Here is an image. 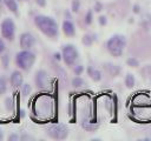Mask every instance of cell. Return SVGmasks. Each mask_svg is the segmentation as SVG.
Wrapping results in <instances>:
<instances>
[{"mask_svg":"<svg viewBox=\"0 0 151 141\" xmlns=\"http://www.w3.org/2000/svg\"><path fill=\"white\" fill-rule=\"evenodd\" d=\"M34 25L37 26V28L47 38L50 39H55L59 34V27L57 21L48 15H44V14H37L33 19Z\"/></svg>","mask_w":151,"mask_h":141,"instance_id":"6da1fadb","label":"cell"},{"mask_svg":"<svg viewBox=\"0 0 151 141\" xmlns=\"http://www.w3.org/2000/svg\"><path fill=\"white\" fill-rule=\"evenodd\" d=\"M125 46H126V38L123 34H113L106 41V49L114 58H119L123 55Z\"/></svg>","mask_w":151,"mask_h":141,"instance_id":"7a4b0ae2","label":"cell"},{"mask_svg":"<svg viewBox=\"0 0 151 141\" xmlns=\"http://www.w3.org/2000/svg\"><path fill=\"white\" fill-rule=\"evenodd\" d=\"M35 62V54L31 49H21L15 55V65L24 72H28Z\"/></svg>","mask_w":151,"mask_h":141,"instance_id":"3957f363","label":"cell"},{"mask_svg":"<svg viewBox=\"0 0 151 141\" xmlns=\"http://www.w3.org/2000/svg\"><path fill=\"white\" fill-rule=\"evenodd\" d=\"M46 134L54 140H65L68 136V128L63 123H53L47 127Z\"/></svg>","mask_w":151,"mask_h":141,"instance_id":"277c9868","label":"cell"},{"mask_svg":"<svg viewBox=\"0 0 151 141\" xmlns=\"http://www.w3.org/2000/svg\"><path fill=\"white\" fill-rule=\"evenodd\" d=\"M78 56H79V52L73 45L68 43V45L63 46L61 58L66 66H73L76 63V61L78 60Z\"/></svg>","mask_w":151,"mask_h":141,"instance_id":"5b68a950","label":"cell"},{"mask_svg":"<svg viewBox=\"0 0 151 141\" xmlns=\"http://www.w3.org/2000/svg\"><path fill=\"white\" fill-rule=\"evenodd\" d=\"M0 31H1V35L4 39H6L8 41H13L14 36H15V24H14L13 19L12 18H5L1 21Z\"/></svg>","mask_w":151,"mask_h":141,"instance_id":"8992f818","label":"cell"},{"mask_svg":"<svg viewBox=\"0 0 151 141\" xmlns=\"http://www.w3.org/2000/svg\"><path fill=\"white\" fill-rule=\"evenodd\" d=\"M34 81H35L37 88H39V89H41V90H46V89L50 88V85H51L50 76H48L47 72L44 70V69L37 70L35 76H34Z\"/></svg>","mask_w":151,"mask_h":141,"instance_id":"52a82bcc","label":"cell"},{"mask_svg":"<svg viewBox=\"0 0 151 141\" xmlns=\"http://www.w3.org/2000/svg\"><path fill=\"white\" fill-rule=\"evenodd\" d=\"M19 45L21 49H31L35 45V38L29 32H24L20 34L19 38Z\"/></svg>","mask_w":151,"mask_h":141,"instance_id":"ba28073f","label":"cell"},{"mask_svg":"<svg viewBox=\"0 0 151 141\" xmlns=\"http://www.w3.org/2000/svg\"><path fill=\"white\" fill-rule=\"evenodd\" d=\"M9 82L12 85V87L18 88L24 83V75L20 70H13L11 76H9Z\"/></svg>","mask_w":151,"mask_h":141,"instance_id":"9c48e42d","label":"cell"},{"mask_svg":"<svg viewBox=\"0 0 151 141\" xmlns=\"http://www.w3.org/2000/svg\"><path fill=\"white\" fill-rule=\"evenodd\" d=\"M61 28H63V32L66 36H74L76 27H74V24L71 20H64L63 25H61Z\"/></svg>","mask_w":151,"mask_h":141,"instance_id":"30bf717a","label":"cell"},{"mask_svg":"<svg viewBox=\"0 0 151 141\" xmlns=\"http://www.w3.org/2000/svg\"><path fill=\"white\" fill-rule=\"evenodd\" d=\"M86 72H87V75L94 81V82H98L101 80V72L97 68H94L93 66H88L86 68Z\"/></svg>","mask_w":151,"mask_h":141,"instance_id":"8fae6325","label":"cell"},{"mask_svg":"<svg viewBox=\"0 0 151 141\" xmlns=\"http://www.w3.org/2000/svg\"><path fill=\"white\" fill-rule=\"evenodd\" d=\"M2 2H4V5L7 7V9L9 12H12L15 15L19 14V6H18L17 0H2Z\"/></svg>","mask_w":151,"mask_h":141,"instance_id":"7c38bea8","label":"cell"},{"mask_svg":"<svg viewBox=\"0 0 151 141\" xmlns=\"http://www.w3.org/2000/svg\"><path fill=\"white\" fill-rule=\"evenodd\" d=\"M81 127L85 130H87V132H93V130H96L99 127V125L98 123H94V122H91L88 120H83L81 121Z\"/></svg>","mask_w":151,"mask_h":141,"instance_id":"4fadbf2b","label":"cell"},{"mask_svg":"<svg viewBox=\"0 0 151 141\" xmlns=\"http://www.w3.org/2000/svg\"><path fill=\"white\" fill-rule=\"evenodd\" d=\"M105 69L109 72L110 75L112 76H117L119 73H120V67L117 66V65H112V63H107L105 65Z\"/></svg>","mask_w":151,"mask_h":141,"instance_id":"5bb4252c","label":"cell"},{"mask_svg":"<svg viewBox=\"0 0 151 141\" xmlns=\"http://www.w3.org/2000/svg\"><path fill=\"white\" fill-rule=\"evenodd\" d=\"M96 40H97V38H96L94 34H85V35L81 38V42H83V45H85V46H91Z\"/></svg>","mask_w":151,"mask_h":141,"instance_id":"9a60e30c","label":"cell"},{"mask_svg":"<svg viewBox=\"0 0 151 141\" xmlns=\"http://www.w3.org/2000/svg\"><path fill=\"white\" fill-rule=\"evenodd\" d=\"M125 86L127 87V88H132L133 86H134V82H136V80H134V76H133V74H131V73H127L126 75H125Z\"/></svg>","mask_w":151,"mask_h":141,"instance_id":"2e32d148","label":"cell"},{"mask_svg":"<svg viewBox=\"0 0 151 141\" xmlns=\"http://www.w3.org/2000/svg\"><path fill=\"white\" fill-rule=\"evenodd\" d=\"M84 83H85V81H84L83 78H80L79 75H77L76 78L72 79V86H73L74 88H80V87L84 86Z\"/></svg>","mask_w":151,"mask_h":141,"instance_id":"e0dca14e","label":"cell"},{"mask_svg":"<svg viewBox=\"0 0 151 141\" xmlns=\"http://www.w3.org/2000/svg\"><path fill=\"white\" fill-rule=\"evenodd\" d=\"M1 65L4 67V69H8L9 67V55L7 53H2V56H1Z\"/></svg>","mask_w":151,"mask_h":141,"instance_id":"ac0fdd59","label":"cell"},{"mask_svg":"<svg viewBox=\"0 0 151 141\" xmlns=\"http://www.w3.org/2000/svg\"><path fill=\"white\" fill-rule=\"evenodd\" d=\"M5 108L8 112H12L13 110V108H14V101H13V99L11 96L6 98V100H5Z\"/></svg>","mask_w":151,"mask_h":141,"instance_id":"d6986e66","label":"cell"},{"mask_svg":"<svg viewBox=\"0 0 151 141\" xmlns=\"http://www.w3.org/2000/svg\"><path fill=\"white\" fill-rule=\"evenodd\" d=\"M20 87H21V94H22L24 96H27L28 94H31L32 87H31L29 83H22Z\"/></svg>","mask_w":151,"mask_h":141,"instance_id":"ffe728a7","label":"cell"},{"mask_svg":"<svg viewBox=\"0 0 151 141\" xmlns=\"http://www.w3.org/2000/svg\"><path fill=\"white\" fill-rule=\"evenodd\" d=\"M126 65H127V66H130V67L137 68V67L139 66V61H138V59H136V58L131 56V58H129V59L126 60Z\"/></svg>","mask_w":151,"mask_h":141,"instance_id":"44dd1931","label":"cell"},{"mask_svg":"<svg viewBox=\"0 0 151 141\" xmlns=\"http://www.w3.org/2000/svg\"><path fill=\"white\" fill-rule=\"evenodd\" d=\"M84 21L86 25H91L92 21H93V13L92 11H87L86 14H85V18H84Z\"/></svg>","mask_w":151,"mask_h":141,"instance_id":"7402d4cb","label":"cell"},{"mask_svg":"<svg viewBox=\"0 0 151 141\" xmlns=\"http://www.w3.org/2000/svg\"><path fill=\"white\" fill-rule=\"evenodd\" d=\"M7 89V81L4 76H0V94L5 93Z\"/></svg>","mask_w":151,"mask_h":141,"instance_id":"603a6c76","label":"cell"},{"mask_svg":"<svg viewBox=\"0 0 151 141\" xmlns=\"http://www.w3.org/2000/svg\"><path fill=\"white\" fill-rule=\"evenodd\" d=\"M79 9H80V2H79V0H73L72 1V5H71V11L73 13H78Z\"/></svg>","mask_w":151,"mask_h":141,"instance_id":"cb8c5ba5","label":"cell"},{"mask_svg":"<svg viewBox=\"0 0 151 141\" xmlns=\"http://www.w3.org/2000/svg\"><path fill=\"white\" fill-rule=\"evenodd\" d=\"M73 72L76 75H81V73L84 72V66L83 65H76L73 68Z\"/></svg>","mask_w":151,"mask_h":141,"instance_id":"d4e9b609","label":"cell"},{"mask_svg":"<svg viewBox=\"0 0 151 141\" xmlns=\"http://www.w3.org/2000/svg\"><path fill=\"white\" fill-rule=\"evenodd\" d=\"M7 140H8V141H18V140H20V135H18V134H15V133H12V134L8 135Z\"/></svg>","mask_w":151,"mask_h":141,"instance_id":"484cf974","label":"cell"},{"mask_svg":"<svg viewBox=\"0 0 151 141\" xmlns=\"http://www.w3.org/2000/svg\"><path fill=\"white\" fill-rule=\"evenodd\" d=\"M98 22H99L100 26H105V25L107 24V18H106L105 15H100V16L98 18Z\"/></svg>","mask_w":151,"mask_h":141,"instance_id":"4316f807","label":"cell"},{"mask_svg":"<svg viewBox=\"0 0 151 141\" xmlns=\"http://www.w3.org/2000/svg\"><path fill=\"white\" fill-rule=\"evenodd\" d=\"M101 9H103V4L97 1L94 4V12H101Z\"/></svg>","mask_w":151,"mask_h":141,"instance_id":"83f0119b","label":"cell"},{"mask_svg":"<svg viewBox=\"0 0 151 141\" xmlns=\"http://www.w3.org/2000/svg\"><path fill=\"white\" fill-rule=\"evenodd\" d=\"M5 49H6V45H5V41L2 40V38L0 36V55L5 52Z\"/></svg>","mask_w":151,"mask_h":141,"instance_id":"f1b7e54d","label":"cell"},{"mask_svg":"<svg viewBox=\"0 0 151 141\" xmlns=\"http://www.w3.org/2000/svg\"><path fill=\"white\" fill-rule=\"evenodd\" d=\"M132 12L134 13V14H138V13H140V6L139 5H133V7H132Z\"/></svg>","mask_w":151,"mask_h":141,"instance_id":"f546056e","label":"cell"},{"mask_svg":"<svg viewBox=\"0 0 151 141\" xmlns=\"http://www.w3.org/2000/svg\"><path fill=\"white\" fill-rule=\"evenodd\" d=\"M35 4L40 7H45L46 6V0H35Z\"/></svg>","mask_w":151,"mask_h":141,"instance_id":"4dcf8cb0","label":"cell"},{"mask_svg":"<svg viewBox=\"0 0 151 141\" xmlns=\"http://www.w3.org/2000/svg\"><path fill=\"white\" fill-rule=\"evenodd\" d=\"M53 56H54V59H55L57 61L63 60V58H61V53H59V52H55V53L53 54Z\"/></svg>","mask_w":151,"mask_h":141,"instance_id":"1f68e13d","label":"cell"},{"mask_svg":"<svg viewBox=\"0 0 151 141\" xmlns=\"http://www.w3.org/2000/svg\"><path fill=\"white\" fill-rule=\"evenodd\" d=\"M20 139L21 140H33V136L27 135V134H22V135H20Z\"/></svg>","mask_w":151,"mask_h":141,"instance_id":"d6a6232c","label":"cell"},{"mask_svg":"<svg viewBox=\"0 0 151 141\" xmlns=\"http://www.w3.org/2000/svg\"><path fill=\"white\" fill-rule=\"evenodd\" d=\"M4 137H5V135H4V130L0 128V140H4Z\"/></svg>","mask_w":151,"mask_h":141,"instance_id":"836d02e7","label":"cell"},{"mask_svg":"<svg viewBox=\"0 0 151 141\" xmlns=\"http://www.w3.org/2000/svg\"><path fill=\"white\" fill-rule=\"evenodd\" d=\"M65 15H66V16H67V18H68V19H71V14H70V13H68V12H67V11H66V12H65Z\"/></svg>","mask_w":151,"mask_h":141,"instance_id":"e575fe53","label":"cell"},{"mask_svg":"<svg viewBox=\"0 0 151 141\" xmlns=\"http://www.w3.org/2000/svg\"><path fill=\"white\" fill-rule=\"evenodd\" d=\"M20 116H21V118L25 116V110H21V112H20Z\"/></svg>","mask_w":151,"mask_h":141,"instance_id":"d590c367","label":"cell"},{"mask_svg":"<svg viewBox=\"0 0 151 141\" xmlns=\"http://www.w3.org/2000/svg\"><path fill=\"white\" fill-rule=\"evenodd\" d=\"M2 5H4V2H2V0H0V12L2 11Z\"/></svg>","mask_w":151,"mask_h":141,"instance_id":"8d00e7d4","label":"cell"}]
</instances>
